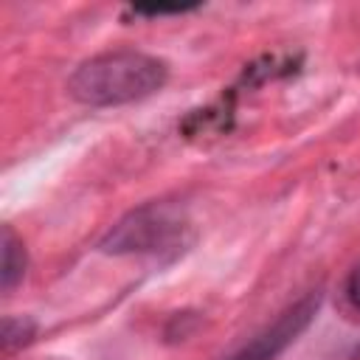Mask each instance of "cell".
<instances>
[{
    "label": "cell",
    "instance_id": "2",
    "mask_svg": "<svg viewBox=\"0 0 360 360\" xmlns=\"http://www.w3.org/2000/svg\"><path fill=\"white\" fill-rule=\"evenodd\" d=\"M191 242V222L177 205L149 202L127 214L101 239L107 253H149V256H177Z\"/></svg>",
    "mask_w": 360,
    "mask_h": 360
},
{
    "label": "cell",
    "instance_id": "3",
    "mask_svg": "<svg viewBox=\"0 0 360 360\" xmlns=\"http://www.w3.org/2000/svg\"><path fill=\"white\" fill-rule=\"evenodd\" d=\"M318 301H321V295L309 292L301 301H295L292 307H287L270 326H264L256 338H250L231 360H276L309 326V321L318 312Z\"/></svg>",
    "mask_w": 360,
    "mask_h": 360
},
{
    "label": "cell",
    "instance_id": "5",
    "mask_svg": "<svg viewBox=\"0 0 360 360\" xmlns=\"http://www.w3.org/2000/svg\"><path fill=\"white\" fill-rule=\"evenodd\" d=\"M34 338V323L28 318H6L3 321V349L11 352Z\"/></svg>",
    "mask_w": 360,
    "mask_h": 360
},
{
    "label": "cell",
    "instance_id": "4",
    "mask_svg": "<svg viewBox=\"0 0 360 360\" xmlns=\"http://www.w3.org/2000/svg\"><path fill=\"white\" fill-rule=\"evenodd\" d=\"M22 276H25V248H22V242L14 236V231L6 225V228H3V264H0L3 290L8 292Z\"/></svg>",
    "mask_w": 360,
    "mask_h": 360
},
{
    "label": "cell",
    "instance_id": "7",
    "mask_svg": "<svg viewBox=\"0 0 360 360\" xmlns=\"http://www.w3.org/2000/svg\"><path fill=\"white\" fill-rule=\"evenodd\" d=\"M346 298L352 301V307L354 309H360V264L349 273V278H346Z\"/></svg>",
    "mask_w": 360,
    "mask_h": 360
},
{
    "label": "cell",
    "instance_id": "1",
    "mask_svg": "<svg viewBox=\"0 0 360 360\" xmlns=\"http://www.w3.org/2000/svg\"><path fill=\"white\" fill-rule=\"evenodd\" d=\"M169 68L163 59L141 51H110L82 62L68 90L87 107H115L141 101L166 84Z\"/></svg>",
    "mask_w": 360,
    "mask_h": 360
},
{
    "label": "cell",
    "instance_id": "6",
    "mask_svg": "<svg viewBox=\"0 0 360 360\" xmlns=\"http://www.w3.org/2000/svg\"><path fill=\"white\" fill-rule=\"evenodd\" d=\"M132 11H135V14H146V17H163V14H183V11H191V6H152V8L135 6Z\"/></svg>",
    "mask_w": 360,
    "mask_h": 360
}]
</instances>
